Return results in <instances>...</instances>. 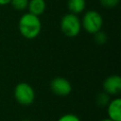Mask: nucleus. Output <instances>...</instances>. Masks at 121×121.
<instances>
[{
	"label": "nucleus",
	"instance_id": "1",
	"mask_svg": "<svg viewBox=\"0 0 121 121\" xmlns=\"http://www.w3.org/2000/svg\"><path fill=\"white\" fill-rule=\"evenodd\" d=\"M18 28L20 34L24 38L32 40L40 35L42 30V23L39 16L26 12L20 17Z\"/></svg>",
	"mask_w": 121,
	"mask_h": 121
},
{
	"label": "nucleus",
	"instance_id": "2",
	"mask_svg": "<svg viewBox=\"0 0 121 121\" xmlns=\"http://www.w3.org/2000/svg\"><path fill=\"white\" fill-rule=\"evenodd\" d=\"M81 28V22L77 14L66 13L60 20V30L66 37L74 38L78 36Z\"/></svg>",
	"mask_w": 121,
	"mask_h": 121
},
{
	"label": "nucleus",
	"instance_id": "3",
	"mask_svg": "<svg viewBox=\"0 0 121 121\" xmlns=\"http://www.w3.org/2000/svg\"><path fill=\"white\" fill-rule=\"evenodd\" d=\"M81 22V27L89 33V34H95L101 30L103 26V18L101 14L96 10H88L84 13Z\"/></svg>",
	"mask_w": 121,
	"mask_h": 121
},
{
	"label": "nucleus",
	"instance_id": "4",
	"mask_svg": "<svg viewBox=\"0 0 121 121\" xmlns=\"http://www.w3.org/2000/svg\"><path fill=\"white\" fill-rule=\"evenodd\" d=\"M14 98L15 100L23 105H31L35 100V92L32 86L26 82H20L14 88Z\"/></svg>",
	"mask_w": 121,
	"mask_h": 121
},
{
	"label": "nucleus",
	"instance_id": "5",
	"mask_svg": "<svg viewBox=\"0 0 121 121\" xmlns=\"http://www.w3.org/2000/svg\"><path fill=\"white\" fill-rule=\"evenodd\" d=\"M50 89L58 96H66L72 92V85L65 78L57 77L51 80Z\"/></svg>",
	"mask_w": 121,
	"mask_h": 121
},
{
	"label": "nucleus",
	"instance_id": "6",
	"mask_svg": "<svg viewBox=\"0 0 121 121\" xmlns=\"http://www.w3.org/2000/svg\"><path fill=\"white\" fill-rule=\"evenodd\" d=\"M103 92L109 95H118L121 92V78L118 75H112L106 78L102 84Z\"/></svg>",
	"mask_w": 121,
	"mask_h": 121
},
{
	"label": "nucleus",
	"instance_id": "7",
	"mask_svg": "<svg viewBox=\"0 0 121 121\" xmlns=\"http://www.w3.org/2000/svg\"><path fill=\"white\" fill-rule=\"evenodd\" d=\"M108 117L113 121H121V98L115 97L107 105Z\"/></svg>",
	"mask_w": 121,
	"mask_h": 121
},
{
	"label": "nucleus",
	"instance_id": "8",
	"mask_svg": "<svg viewBox=\"0 0 121 121\" xmlns=\"http://www.w3.org/2000/svg\"><path fill=\"white\" fill-rule=\"evenodd\" d=\"M46 9L45 0H29L27 9L29 13H32L36 16L42 15Z\"/></svg>",
	"mask_w": 121,
	"mask_h": 121
},
{
	"label": "nucleus",
	"instance_id": "9",
	"mask_svg": "<svg viewBox=\"0 0 121 121\" xmlns=\"http://www.w3.org/2000/svg\"><path fill=\"white\" fill-rule=\"evenodd\" d=\"M86 7L85 0H68L67 1V8L71 13L79 14L81 13Z\"/></svg>",
	"mask_w": 121,
	"mask_h": 121
},
{
	"label": "nucleus",
	"instance_id": "10",
	"mask_svg": "<svg viewBox=\"0 0 121 121\" xmlns=\"http://www.w3.org/2000/svg\"><path fill=\"white\" fill-rule=\"evenodd\" d=\"M28 1L29 0H10V5L11 7L19 11H23L27 9L28 6Z\"/></svg>",
	"mask_w": 121,
	"mask_h": 121
},
{
	"label": "nucleus",
	"instance_id": "11",
	"mask_svg": "<svg viewBox=\"0 0 121 121\" xmlns=\"http://www.w3.org/2000/svg\"><path fill=\"white\" fill-rule=\"evenodd\" d=\"M110 101V95L108 94H106L105 92L100 93L99 95H97L96 96V104L100 107H105L108 105Z\"/></svg>",
	"mask_w": 121,
	"mask_h": 121
},
{
	"label": "nucleus",
	"instance_id": "12",
	"mask_svg": "<svg viewBox=\"0 0 121 121\" xmlns=\"http://www.w3.org/2000/svg\"><path fill=\"white\" fill-rule=\"evenodd\" d=\"M94 36H95V42L98 44H104L107 42V35L105 32H103L101 30L95 33Z\"/></svg>",
	"mask_w": 121,
	"mask_h": 121
},
{
	"label": "nucleus",
	"instance_id": "13",
	"mask_svg": "<svg viewBox=\"0 0 121 121\" xmlns=\"http://www.w3.org/2000/svg\"><path fill=\"white\" fill-rule=\"evenodd\" d=\"M120 0H99L101 6L106 9H112L115 8L119 4Z\"/></svg>",
	"mask_w": 121,
	"mask_h": 121
},
{
	"label": "nucleus",
	"instance_id": "14",
	"mask_svg": "<svg viewBox=\"0 0 121 121\" xmlns=\"http://www.w3.org/2000/svg\"><path fill=\"white\" fill-rule=\"evenodd\" d=\"M58 121H81L79 119V117L74 113H66V114H63L61 115Z\"/></svg>",
	"mask_w": 121,
	"mask_h": 121
},
{
	"label": "nucleus",
	"instance_id": "15",
	"mask_svg": "<svg viewBox=\"0 0 121 121\" xmlns=\"http://www.w3.org/2000/svg\"><path fill=\"white\" fill-rule=\"evenodd\" d=\"M10 3V0H0V6H6Z\"/></svg>",
	"mask_w": 121,
	"mask_h": 121
},
{
	"label": "nucleus",
	"instance_id": "16",
	"mask_svg": "<svg viewBox=\"0 0 121 121\" xmlns=\"http://www.w3.org/2000/svg\"><path fill=\"white\" fill-rule=\"evenodd\" d=\"M100 121H113V120H112V119H110V118L108 117V118H104V119H102V120H100Z\"/></svg>",
	"mask_w": 121,
	"mask_h": 121
},
{
	"label": "nucleus",
	"instance_id": "17",
	"mask_svg": "<svg viewBox=\"0 0 121 121\" xmlns=\"http://www.w3.org/2000/svg\"><path fill=\"white\" fill-rule=\"evenodd\" d=\"M22 121H30L29 119H24V120H22Z\"/></svg>",
	"mask_w": 121,
	"mask_h": 121
}]
</instances>
